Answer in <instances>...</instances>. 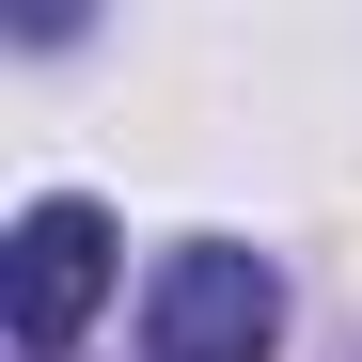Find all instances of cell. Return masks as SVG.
Returning <instances> with one entry per match:
<instances>
[{"mask_svg": "<svg viewBox=\"0 0 362 362\" xmlns=\"http://www.w3.org/2000/svg\"><path fill=\"white\" fill-rule=\"evenodd\" d=\"M95 299H110V205H79V189L16 205V236H0V315H16V362H64V346L95 331Z\"/></svg>", "mask_w": 362, "mask_h": 362, "instance_id": "cell-1", "label": "cell"}, {"mask_svg": "<svg viewBox=\"0 0 362 362\" xmlns=\"http://www.w3.org/2000/svg\"><path fill=\"white\" fill-rule=\"evenodd\" d=\"M268 346H284V268L236 236H189L142 299V362H268Z\"/></svg>", "mask_w": 362, "mask_h": 362, "instance_id": "cell-2", "label": "cell"}]
</instances>
